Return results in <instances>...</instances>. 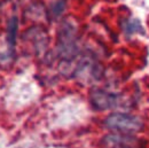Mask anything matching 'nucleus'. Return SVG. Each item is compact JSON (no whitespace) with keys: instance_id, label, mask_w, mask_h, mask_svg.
<instances>
[{"instance_id":"f257e3e1","label":"nucleus","mask_w":149,"mask_h":148,"mask_svg":"<svg viewBox=\"0 0 149 148\" xmlns=\"http://www.w3.org/2000/svg\"><path fill=\"white\" fill-rule=\"evenodd\" d=\"M106 128L119 134H134L143 129V122L140 117L125 114L112 112L104 121Z\"/></svg>"},{"instance_id":"f03ea898","label":"nucleus","mask_w":149,"mask_h":148,"mask_svg":"<svg viewBox=\"0 0 149 148\" xmlns=\"http://www.w3.org/2000/svg\"><path fill=\"white\" fill-rule=\"evenodd\" d=\"M74 28L69 23H64L60 30V38H58V48L64 56L72 55L76 50L74 45Z\"/></svg>"},{"instance_id":"7ed1b4c3","label":"nucleus","mask_w":149,"mask_h":148,"mask_svg":"<svg viewBox=\"0 0 149 148\" xmlns=\"http://www.w3.org/2000/svg\"><path fill=\"white\" fill-rule=\"evenodd\" d=\"M117 95L113 93L106 92L103 90H94L91 92L90 101L96 110H107L117 105Z\"/></svg>"},{"instance_id":"20e7f679","label":"nucleus","mask_w":149,"mask_h":148,"mask_svg":"<svg viewBox=\"0 0 149 148\" xmlns=\"http://www.w3.org/2000/svg\"><path fill=\"white\" fill-rule=\"evenodd\" d=\"M17 28H19V21L16 16H13L9 20L8 25H7V41L9 45V48H14L15 41H16V34H17Z\"/></svg>"},{"instance_id":"39448f33","label":"nucleus","mask_w":149,"mask_h":148,"mask_svg":"<svg viewBox=\"0 0 149 148\" xmlns=\"http://www.w3.org/2000/svg\"><path fill=\"white\" fill-rule=\"evenodd\" d=\"M65 8V0H56L51 7V12L54 16H60Z\"/></svg>"}]
</instances>
